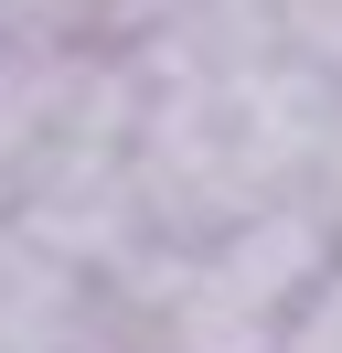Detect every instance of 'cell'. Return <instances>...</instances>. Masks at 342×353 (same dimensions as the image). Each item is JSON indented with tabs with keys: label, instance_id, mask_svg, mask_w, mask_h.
Instances as JSON below:
<instances>
[{
	"label": "cell",
	"instance_id": "6da1fadb",
	"mask_svg": "<svg viewBox=\"0 0 342 353\" xmlns=\"http://www.w3.org/2000/svg\"><path fill=\"white\" fill-rule=\"evenodd\" d=\"M268 353H342V257L321 268L310 289H299V310L278 321V343H268Z\"/></svg>",
	"mask_w": 342,
	"mask_h": 353
},
{
	"label": "cell",
	"instance_id": "7a4b0ae2",
	"mask_svg": "<svg viewBox=\"0 0 342 353\" xmlns=\"http://www.w3.org/2000/svg\"><path fill=\"white\" fill-rule=\"evenodd\" d=\"M64 353H150V343H139V332H128V321H118V332H97V321H86V332H75V343H64Z\"/></svg>",
	"mask_w": 342,
	"mask_h": 353
}]
</instances>
